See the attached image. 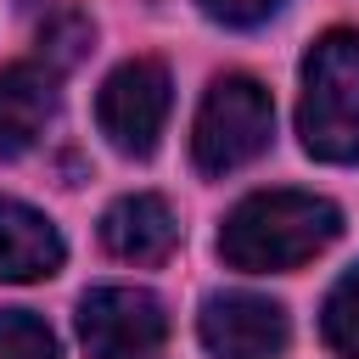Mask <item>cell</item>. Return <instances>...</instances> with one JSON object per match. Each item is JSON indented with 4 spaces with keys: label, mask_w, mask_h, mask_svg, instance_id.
<instances>
[{
    "label": "cell",
    "mask_w": 359,
    "mask_h": 359,
    "mask_svg": "<svg viewBox=\"0 0 359 359\" xmlns=\"http://www.w3.org/2000/svg\"><path fill=\"white\" fill-rule=\"evenodd\" d=\"M342 230V208L314 191H252L219 224V258L247 275L297 269L325 252Z\"/></svg>",
    "instance_id": "1"
},
{
    "label": "cell",
    "mask_w": 359,
    "mask_h": 359,
    "mask_svg": "<svg viewBox=\"0 0 359 359\" xmlns=\"http://www.w3.org/2000/svg\"><path fill=\"white\" fill-rule=\"evenodd\" d=\"M303 151L320 163H359V34L331 28L303 56V101H297Z\"/></svg>",
    "instance_id": "2"
},
{
    "label": "cell",
    "mask_w": 359,
    "mask_h": 359,
    "mask_svg": "<svg viewBox=\"0 0 359 359\" xmlns=\"http://www.w3.org/2000/svg\"><path fill=\"white\" fill-rule=\"evenodd\" d=\"M275 135V101L258 79L247 73H224L208 84L202 112H196V135H191V157L202 174H236L247 168Z\"/></svg>",
    "instance_id": "3"
},
{
    "label": "cell",
    "mask_w": 359,
    "mask_h": 359,
    "mask_svg": "<svg viewBox=\"0 0 359 359\" xmlns=\"http://www.w3.org/2000/svg\"><path fill=\"white\" fill-rule=\"evenodd\" d=\"M168 101H174V84H168V67L151 62V56H135L123 62L101 95H95V123L101 135L123 151V157H151L157 151V135L168 123Z\"/></svg>",
    "instance_id": "4"
},
{
    "label": "cell",
    "mask_w": 359,
    "mask_h": 359,
    "mask_svg": "<svg viewBox=\"0 0 359 359\" xmlns=\"http://www.w3.org/2000/svg\"><path fill=\"white\" fill-rule=\"evenodd\" d=\"M168 337V314L146 286H95L79 297V342L90 359H146Z\"/></svg>",
    "instance_id": "5"
},
{
    "label": "cell",
    "mask_w": 359,
    "mask_h": 359,
    "mask_svg": "<svg viewBox=\"0 0 359 359\" xmlns=\"http://www.w3.org/2000/svg\"><path fill=\"white\" fill-rule=\"evenodd\" d=\"M202 348L213 359H275L292 337V320L275 297L258 292H213L196 314Z\"/></svg>",
    "instance_id": "6"
},
{
    "label": "cell",
    "mask_w": 359,
    "mask_h": 359,
    "mask_svg": "<svg viewBox=\"0 0 359 359\" xmlns=\"http://www.w3.org/2000/svg\"><path fill=\"white\" fill-rule=\"evenodd\" d=\"M180 241V219L163 196L151 191H135V196H118L107 213H101V247L123 264H163Z\"/></svg>",
    "instance_id": "7"
},
{
    "label": "cell",
    "mask_w": 359,
    "mask_h": 359,
    "mask_svg": "<svg viewBox=\"0 0 359 359\" xmlns=\"http://www.w3.org/2000/svg\"><path fill=\"white\" fill-rule=\"evenodd\" d=\"M56 118V67L11 62L0 67V157L28 151Z\"/></svg>",
    "instance_id": "8"
},
{
    "label": "cell",
    "mask_w": 359,
    "mask_h": 359,
    "mask_svg": "<svg viewBox=\"0 0 359 359\" xmlns=\"http://www.w3.org/2000/svg\"><path fill=\"white\" fill-rule=\"evenodd\" d=\"M67 258L56 224L28 208V202H11L0 196V280H39V275H56Z\"/></svg>",
    "instance_id": "9"
},
{
    "label": "cell",
    "mask_w": 359,
    "mask_h": 359,
    "mask_svg": "<svg viewBox=\"0 0 359 359\" xmlns=\"http://www.w3.org/2000/svg\"><path fill=\"white\" fill-rule=\"evenodd\" d=\"M320 337L331 353L342 359H359V264L325 292V309H320Z\"/></svg>",
    "instance_id": "10"
},
{
    "label": "cell",
    "mask_w": 359,
    "mask_h": 359,
    "mask_svg": "<svg viewBox=\"0 0 359 359\" xmlns=\"http://www.w3.org/2000/svg\"><path fill=\"white\" fill-rule=\"evenodd\" d=\"M0 359H62L56 331L28 309H0Z\"/></svg>",
    "instance_id": "11"
},
{
    "label": "cell",
    "mask_w": 359,
    "mask_h": 359,
    "mask_svg": "<svg viewBox=\"0 0 359 359\" xmlns=\"http://www.w3.org/2000/svg\"><path fill=\"white\" fill-rule=\"evenodd\" d=\"M84 45H90V22H84L79 11H56V17L39 28V50L50 56V67H73V62L84 56Z\"/></svg>",
    "instance_id": "12"
},
{
    "label": "cell",
    "mask_w": 359,
    "mask_h": 359,
    "mask_svg": "<svg viewBox=\"0 0 359 359\" xmlns=\"http://www.w3.org/2000/svg\"><path fill=\"white\" fill-rule=\"evenodd\" d=\"M196 6L224 28H258V22H269L280 11V0H196Z\"/></svg>",
    "instance_id": "13"
},
{
    "label": "cell",
    "mask_w": 359,
    "mask_h": 359,
    "mask_svg": "<svg viewBox=\"0 0 359 359\" xmlns=\"http://www.w3.org/2000/svg\"><path fill=\"white\" fill-rule=\"evenodd\" d=\"M146 359H157V353H146Z\"/></svg>",
    "instance_id": "14"
}]
</instances>
